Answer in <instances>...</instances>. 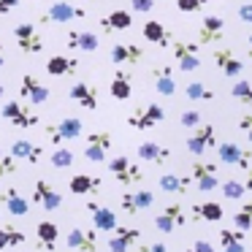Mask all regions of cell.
<instances>
[{
  "label": "cell",
  "mask_w": 252,
  "mask_h": 252,
  "mask_svg": "<svg viewBox=\"0 0 252 252\" xmlns=\"http://www.w3.org/2000/svg\"><path fill=\"white\" fill-rule=\"evenodd\" d=\"M82 19H87V8L68 3V0H57L46 11L38 14L41 25H68V22H82Z\"/></svg>",
  "instance_id": "6da1fadb"
},
{
  "label": "cell",
  "mask_w": 252,
  "mask_h": 252,
  "mask_svg": "<svg viewBox=\"0 0 252 252\" xmlns=\"http://www.w3.org/2000/svg\"><path fill=\"white\" fill-rule=\"evenodd\" d=\"M185 147H187V152L195 155V158L209 155L214 147H217V125H212V122H201V125H195L192 133L187 136Z\"/></svg>",
  "instance_id": "7a4b0ae2"
},
{
  "label": "cell",
  "mask_w": 252,
  "mask_h": 252,
  "mask_svg": "<svg viewBox=\"0 0 252 252\" xmlns=\"http://www.w3.org/2000/svg\"><path fill=\"white\" fill-rule=\"evenodd\" d=\"M168 49L174 52V63L179 65V71L192 73V71H198V68H201V44H195V41L174 38Z\"/></svg>",
  "instance_id": "3957f363"
},
{
  "label": "cell",
  "mask_w": 252,
  "mask_h": 252,
  "mask_svg": "<svg viewBox=\"0 0 252 252\" xmlns=\"http://www.w3.org/2000/svg\"><path fill=\"white\" fill-rule=\"evenodd\" d=\"M109 171L114 174V179L120 182L122 187H136V185H141L144 182V171H141V165H136L130 158H125V155H117V158H111L109 160Z\"/></svg>",
  "instance_id": "277c9868"
},
{
  "label": "cell",
  "mask_w": 252,
  "mask_h": 252,
  "mask_svg": "<svg viewBox=\"0 0 252 252\" xmlns=\"http://www.w3.org/2000/svg\"><path fill=\"white\" fill-rule=\"evenodd\" d=\"M84 130V122L79 120V117H63V120L57 122H49L46 125V136H49L52 144H65V141H73V138H79Z\"/></svg>",
  "instance_id": "5b68a950"
},
{
  "label": "cell",
  "mask_w": 252,
  "mask_h": 252,
  "mask_svg": "<svg viewBox=\"0 0 252 252\" xmlns=\"http://www.w3.org/2000/svg\"><path fill=\"white\" fill-rule=\"evenodd\" d=\"M163 120H165V109H163V106H160V103H147V106H138V109L127 117V127L147 133V130H152L155 125H160Z\"/></svg>",
  "instance_id": "8992f818"
},
{
  "label": "cell",
  "mask_w": 252,
  "mask_h": 252,
  "mask_svg": "<svg viewBox=\"0 0 252 252\" xmlns=\"http://www.w3.org/2000/svg\"><path fill=\"white\" fill-rule=\"evenodd\" d=\"M11 33H14V41H17L22 55H38V52H44V35L38 33L35 25L19 22V25H14Z\"/></svg>",
  "instance_id": "52a82bcc"
},
{
  "label": "cell",
  "mask_w": 252,
  "mask_h": 252,
  "mask_svg": "<svg viewBox=\"0 0 252 252\" xmlns=\"http://www.w3.org/2000/svg\"><path fill=\"white\" fill-rule=\"evenodd\" d=\"M0 114H3L6 122H11L14 127H35L41 122V117L30 106H25L22 100H6L3 109H0Z\"/></svg>",
  "instance_id": "ba28073f"
},
{
  "label": "cell",
  "mask_w": 252,
  "mask_h": 252,
  "mask_svg": "<svg viewBox=\"0 0 252 252\" xmlns=\"http://www.w3.org/2000/svg\"><path fill=\"white\" fill-rule=\"evenodd\" d=\"M190 176L195 182V190L201 192H212L220 187V179H217V163L214 160H203L198 158L195 163L190 165Z\"/></svg>",
  "instance_id": "9c48e42d"
},
{
  "label": "cell",
  "mask_w": 252,
  "mask_h": 252,
  "mask_svg": "<svg viewBox=\"0 0 252 252\" xmlns=\"http://www.w3.org/2000/svg\"><path fill=\"white\" fill-rule=\"evenodd\" d=\"M214 149H217V160L225 165H239V168H244V171L252 165V152L244 147H239L236 141H222Z\"/></svg>",
  "instance_id": "30bf717a"
},
{
  "label": "cell",
  "mask_w": 252,
  "mask_h": 252,
  "mask_svg": "<svg viewBox=\"0 0 252 252\" xmlns=\"http://www.w3.org/2000/svg\"><path fill=\"white\" fill-rule=\"evenodd\" d=\"M212 60H214V65H217V71H222V76H228V79L241 76V71H244L241 57L236 55L233 49H228V46H217V49H212Z\"/></svg>",
  "instance_id": "8fae6325"
},
{
  "label": "cell",
  "mask_w": 252,
  "mask_h": 252,
  "mask_svg": "<svg viewBox=\"0 0 252 252\" xmlns=\"http://www.w3.org/2000/svg\"><path fill=\"white\" fill-rule=\"evenodd\" d=\"M149 82H152V87L158 90L163 98H174L176 95V76H174V65H168V63H160V65L152 68V73H149Z\"/></svg>",
  "instance_id": "7c38bea8"
},
{
  "label": "cell",
  "mask_w": 252,
  "mask_h": 252,
  "mask_svg": "<svg viewBox=\"0 0 252 252\" xmlns=\"http://www.w3.org/2000/svg\"><path fill=\"white\" fill-rule=\"evenodd\" d=\"M185 222H187V214H185V209H182L179 201L165 203V209L155 217V228H158L160 233H174V228H182Z\"/></svg>",
  "instance_id": "4fadbf2b"
},
{
  "label": "cell",
  "mask_w": 252,
  "mask_h": 252,
  "mask_svg": "<svg viewBox=\"0 0 252 252\" xmlns=\"http://www.w3.org/2000/svg\"><path fill=\"white\" fill-rule=\"evenodd\" d=\"M33 201L38 203V206H44L46 212H57V209L63 206L60 190H57L49 179H35V185H33Z\"/></svg>",
  "instance_id": "5bb4252c"
},
{
  "label": "cell",
  "mask_w": 252,
  "mask_h": 252,
  "mask_svg": "<svg viewBox=\"0 0 252 252\" xmlns=\"http://www.w3.org/2000/svg\"><path fill=\"white\" fill-rule=\"evenodd\" d=\"M19 98L28 100V103H33V106H41V103L49 100V87L41 84L35 73H25L22 82H19Z\"/></svg>",
  "instance_id": "9a60e30c"
},
{
  "label": "cell",
  "mask_w": 252,
  "mask_h": 252,
  "mask_svg": "<svg viewBox=\"0 0 252 252\" xmlns=\"http://www.w3.org/2000/svg\"><path fill=\"white\" fill-rule=\"evenodd\" d=\"M111 149V133L106 130H95L87 136V144H84V158L90 160V163H103L106 155H109Z\"/></svg>",
  "instance_id": "2e32d148"
},
{
  "label": "cell",
  "mask_w": 252,
  "mask_h": 252,
  "mask_svg": "<svg viewBox=\"0 0 252 252\" xmlns=\"http://www.w3.org/2000/svg\"><path fill=\"white\" fill-rule=\"evenodd\" d=\"M0 203L6 206V212L11 217H28V212H30V201L14 185H6L0 190Z\"/></svg>",
  "instance_id": "e0dca14e"
},
{
  "label": "cell",
  "mask_w": 252,
  "mask_h": 252,
  "mask_svg": "<svg viewBox=\"0 0 252 252\" xmlns=\"http://www.w3.org/2000/svg\"><path fill=\"white\" fill-rule=\"evenodd\" d=\"M87 212L90 217H93V225L95 230H103V233H111V230L117 228V212L114 209H109L106 203H98V201H87Z\"/></svg>",
  "instance_id": "ac0fdd59"
},
{
  "label": "cell",
  "mask_w": 252,
  "mask_h": 252,
  "mask_svg": "<svg viewBox=\"0 0 252 252\" xmlns=\"http://www.w3.org/2000/svg\"><path fill=\"white\" fill-rule=\"evenodd\" d=\"M155 206V195H152V190H125L122 192V198H120V209L122 212H127V214H138V212H144V209H152Z\"/></svg>",
  "instance_id": "d6986e66"
},
{
  "label": "cell",
  "mask_w": 252,
  "mask_h": 252,
  "mask_svg": "<svg viewBox=\"0 0 252 252\" xmlns=\"http://www.w3.org/2000/svg\"><path fill=\"white\" fill-rule=\"evenodd\" d=\"M65 244L76 252H98V236L95 230H87V228H71L65 233Z\"/></svg>",
  "instance_id": "ffe728a7"
},
{
  "label": "cell",
  "mask_w": 252,
  "mask_h": 252,
  "mask_svg": "<svg viewBox=\"0 0 252 252\" xmlns=\"http://www.w3.org/2000/svg\"><path fill=\"white\" fill-rule=\"evenodd\" d=\"M222 33H225V19L212 14V17H203L201 22V30H198V44L201 46H212L217 41H222Z\"/></svg>",
  "instance_id": "44dd1931"
},
{
  "label": "cell",
  "mask_w": 252,
  "mask_h": 252,
  "mask_svg": "<svg viewBox=\"0 0 252 252\" xmlns=\"http://www.w3.org/2000/svg\"><path fill=\"white\" fill-rule=\"evenodd\" d=\"M141 239V230L138 228H127V225H117L111 230L109 239V252H130V247Z\"/></svg>",
  "instance_id": "7402d4cb"
},
{
  "label": "cell",
  "mask_w": 252,
  "mask_h": 252,
  "mask_svg": "<svg viewBox=\"0 0 252 252\" xmlns=\"http://www.w3.org/2000/svg\"><path fill=\"white\" fill-rule=\"evenodd\" d=\"M109 57L114 65H138L144 60V49L138 44H114Z\"/></svg>",
  "instance_id": "603a6c76"
},
{
  "label": "cell",
  "mask_w": 252,
  "mask_h": 252,
  "mask_svg": "<svg viewBox=\"0 0 252 252\" xmlns=\"http://www.w3.org/2000/svg\"><path fill=\"white\" fill-rule=\"evenodd\" d=\"M138 158H141L144 163H152V165H165L174 158V152H171L168 147H163V144H158V141H141L138 144Z\"/></svg>",
  "instance_id": "cb8c5ba5"
},
{
  "label": "cell",
  "mask_w": 252,
  "mask_h": 252,
  "mask_svg": "<svg viewBox=\"0 0 252 252\" xmlns=\"http://www.w3.org/2000/svg\"><path fill=\"white\" fill-rule=\"evenodd\" d=\"M100 28L103 33H120V30H130L133 28V11L125 8H114L106 17H100Z\"/></svg>",
  "instance_id": "d4e9b609"
},
{
  "label": "cell",
  "mask_w": 252,
  "mask_h": 252,
  "mask_svg": "<svg viewBox=\"0 0 252 252\" xmlns=\"http://www.w3.org/2000/svg\"><path fill=\"white\" fill-rule=\"evenodd\" d=\"M65 46L68 49H79V52H95L98 49V35L95 33H90V30H76V28H71L65 33Z\"/></svg>",
  "instance_id": "484cf974"
},
{
  "label": "cell",
  "mask_w": 252,
  "mask_h": 252,
  "mask_svg": "<svg viewBox=\"0 0 252 252\" xmlns=\"http://www.w3.org/2000/svg\"><path fill=\"white\" fill-rule=\"evenodd\" d=\"M68 190L73 195H98L103 190V182L98 176H90V174H76L68 179Z\"/></svg>",
  "instance_id": "4316f807"
},
{
  "label": "cell",
  "mask_w": 252,
  "mask_h": 252,
  "mask_svg": "<svg viewBox=\"0 0 252 252\" xmlns=\"http://www.w3.org/2000/svg\"><path fill=\"white\" fill-rule=\"evenodd\" d=\"M68 98L73 100L76 106H82V109H98V90L93 87V84L87 82H76L71 87V93H68Z\"/></svg>",
  "instance_id": "83f0119b"
},
{
  "label": "cell",
  "mask_w": 252,
  "mask_h": 252,
  "mask_svg": "<svg viewBox=\"0 0 252 252\" xmlns=\"http://www.w3.org/2000/svg\"><path fill=\"white\" fill-rule=\"evenodd\" d=\"M11 155L17 160H25V163H41V158H44V149L38 147L35 141H30V138H17V141L11 144Z\"/></svg>",
  "instance_id": "f1b7e54d"
},
{
  "label": "cell",
  "mask_w": 252,
  "mask_h": 252,
  "mask_svg": "<svg viewBox=\"0 0 252 252\" xmlns=\"http://www.w3.org/2000/svg\"><path fill=\"white\" fill-rule=\"evenodd\" d=\"M141 35L149 41V44H155V46H163V49H168L171 46V33H168V28H165L163 22H158V19H149V22H144V28H141Z\"/></svg>",
  "instance_id": "f546056e"
},
{
  "label": "cell",
  "mask_w": 252,
  "mask_h": 252,
  "mask_svg": "<svg viewBox=\"0 0 252 252\" xmlns=\"http://www.w3.org/2000/svg\"><path fill=\"white\" fill-rule=\"evenodd\" d=\"M35 239H38V250L52 252L57 247V239H60V228H57V222H52V220H41V222L35 225Z\"/></svg>",
  "instance_id": "4dcf8cb0"
},
{
  "label": "cell",
  "mask_w": 252,
  "mask_h": 252,
  "mask_svg": "<svg viewBox=\"0 0 252 252\" xmlns=\"http://www.w3.org/2000/svg\"><path fill=\"white\" fill-rule=\"evenodd\" d=\"M160 190L168 195H187L192 187V176H179V174H163L158 179Z\"/></svg>",
  "instance_id": "1f68e13d"
},
{
  "label": "cell",
  "mask_w": 252,
  "mask_h": 252,
  "mask_svg": "<svg viewBox=\"0 0 252 252\" xmlns=\"http://www.w3.org/2000/svg\"><path fill=\"white\" fill-rule=\"evenodd\" d=\"M79 71V60L76 57H65V55H52L46 60V73L49 76H71Z\"/></svg>",
  "instance_id": "d6a6232c"
},
{
  "label": "cell",
  "mask_w": 252,
  "mask_h": 252,
  "mask_svg": "<svg viewBox=\"0 0 252 252\" xmlns=\"http://www.w3.org/2000/svg\"><path fill=\"white\" fill-rule=\"evenodd\" d=\"M192 217L198 220V222H220V220L225 217L222 212V203L217 201H201L192 206Z\"/></svg>",
  "instance_id": "836d02e7"
},
{
  "label": "cell",
  "mask_w": 252,
  "mask_h": 252,
  "mask_svg": "<svg viewBox=\"0 0 252 252\" xmlns=\"http://www.w3.org/2000/svg\"><path fill=\"white\" fill-rule=\"evenodd\" d=\"M130 90H133L130 73H127V71H117L114 79H111V84H109V95L114 100H130Z\"/></svg>",
  "instance_id": "e575fe53"
},
{
  "label": "cell",
  "mask_w": 252,
  "mask_h": 252,
  "mask_svg": "<svg viewBox=\"0 0 252 252\" xmlns=\"http://www.w3.org/2000/svg\"><path fill=\"white\" fill-rule=\"evenodd\" d=\"M28 241L25 230H19L14 222L0 225V250H11V247H22Z\"/></svg>",
  "instance_id": "d590c367"
},
{
  "label": "cell",
  "mask_w": 252,
  "mask_h": 252,
  "mask_svg": "<svg viewBox=\"0 0 252 252\" xmlns=\"http://www.w3.org/2000/svg\"><path fill=\"white\" fill-rule=\"evenodd\" d=\"M230 95L239 103H244L247 109H252V82L250 79H236V84L230 87Z\"/></svg>",
  "instance_id": "8d00e7d4"
},
{
  "label": "cell",
  "mask_w": 252,
  "mask_h": 252,
  "mask_svg": "<svg viewBox=\"0 0 252 252\" xmlns=\"http://www.w3.org/2000/svg\"><path fill=\"white\" fill-rule=\"evenodd\" d=\"M220 192H222L228 201H241V198L247 195V187H244V182H239V179H225L222 185H220Z\"/></svg>",
  "instance_id": "74e56055"
},
{
  "label": "cell",
  "mask_w": 252,
  "mask_h": 252,
  "mask_svg": "<svg viewBox=\"0 0 252 252\" xmlns=\"http://www.w3.org/2000/svg\"><path fill=\"white\" fill-rule=\"evenodd\" d=\"M233 222H236V228H239V230H244V233L252 228V201H244L239 209H236Z\"/></svg>",
  "instance_id": "f35d334b"
},
{
  "label": "cell",
  "mask_w": 252,
  "mask_h": 252,
  "mask_svg": "<svg viewBox=\"0 0 252 252\" xmlns=\"http://www.w3.org/2000/svg\"><path fill=\"white\" fill-rule=\"evenodd\" d=\"M185 95L190 100H214V93L206 87V84H201V82H190L185 87Z\"/></svg>",
  "instance_id": "ab89813d"
},
{
  "label": "cell",
  "mask_w": 252,
  "mask_h": 252,
  "mask_svg": "<svg viewBox=\"0 0 252 252\" xmlns=\"http://www.w3.org/2000/svg\"><path fill=\"white\" fill-rule=\"evenodd\" d=\"M49 163L55 165V168H68V165H73V152L65 147H57L55 152H52Z\"/></svg>",
  "instance_id": "60d3db41"
},
{
  "label": "cell",
  "mask_w": 252,
  "mask_h": 252,
  "mask_svg": "<svg viewBox=\"0 0 252 252\" xmlns=\"http://www.w3.org/2000/svg\"><path fill=\"white\" fill-rule=\"evenodd\" d=\"M19 168V160L14 158V155H6L3 149H0V179H6V176H14Z\"/></svg>",
  "instance_id": "b9f144b4"
},
{
  "label": "cell",
  "mask_w": 252,
  "mask_h": 252,
  "mask_svg": "<svg viewBox=\"0 0 252 252\" xmlns=\"http://www.w3.org/2000/svg\"><path fill=\"white\" fill-rule=\"evenodd\" d=\"M236 241H244V230H239V228H222L220 230V247H230V244H236Z\"/></svg>",
  "instance_id": "7bdbcfd3"
},
{
  "label": "cell",
  "mask_w": 252,
  "mask_h": 252,
  "mask_svg": "<svg viewBox=\"0 0 252 252\" xmlns=\"http://www.w3.org/2000/svg\"><path fill=\"white\" fill-rule=\"evenodd\" d=\"M201 122H203V114L198 109H187V111H182V117H179V125L187 127V130H192V127L201 125Z\"/></svg>",
  "instance_id": "ee69618b"
},
{
  "label": "cell",
  "mask_w": 252,
  "mask_h": 252,
  "mask_svg": "<svg viewBox=\"0 0 252 252\" xmlns=\"http://www.w3.org/2000/svg\"><path fill=\"white\" fill-rule=\"evenodd\" d=\"M206 3L209 0H176V8H179L182 14H198V11H203Z\"/></svg>",
  "instance_id": "f6af8a7d"
},
{
  "label": "cell",
  "mask_w": 252,
  "mask_h": 252,
  "mask_svg": "<svg viewBox=\"0 0 252 252\" xmlns=\"http://www.w3.org/2000/svg\"><path fill=\"white\" fill-rule=\"evenodd\" d=\"M155 6H158V0H130V11L136 14H149Z\"/></svg>",
  "instance_id": "bcb514c9"
},
{
  "label": "cell",
  "mask_w": 252,
  "mask_h": 252,
  "mask_svg": "<svg viewBox=\"0 0 252 252\" xmlns=\"http://www.w3.org/2000/svg\"><path fill=\"white\" fill-rule=\"evenodd\" d=\"M136 252H168V247L163 241H149V244H141V239L136 241Z\"/></svg>",
  "instance_id": "7dc6e473"
},
{
  "label": "cell",
  "mask_w": 252,
  "mask_h": 252,
  "mask_svg": "<svg viewBox=\"0 0 252 252\" xmlns=\"http://www.w3.org/2000/svg\"><path fill=\"white\" fill-rule=\"evenodd\" d=\"M239 130H241V133H244V136L252 141V109L247 111L244 117H239Z\"/></svg>",
  "instance_id": "c3c4849f"
},
{
  "label": "cell",
  "mask_w": 252,
  "mask_h": 252,
  "mask_svg": "<svg viewBox=\"0 0 252 252\" xmlns=\"http://www.w3.org/2000/svg\"><path fill=\"white\" fill-rule=\"evenodd\" d=\"M185 252H214V244L206 239H201V241H195V244H190Z\"/></svg>",
  "instance_id": "681fc988"
},
{
  "label": "cell",
  "mask_w": 252,
  "mask_h": 252,
  "mask_svg": "<svg viewBox=\"0 0 252 252\" xmlns=\"http://www.w3.org/2000/svg\"><path fill=\"white\" fill-rule=\"evenodd\" d=\"M239 19L244 25H252V3H244V6H239Z\"/></svg>",
  "instance_id": "f907efd6"
},
{
  "label": "cell",
  "mask_w": 252,
  "mask_h": 252,
  "mask_svg": "<svg viewBox=\"0 0 252 252\" xmlns=\"http://www.w3.org/2000/svg\"><path fill=\"white\" fill-rule=\"evenodd\" d=\"M17 6H19V0H0V17H6V14H11Z\"/></svg>",
  "instance_id": "816d5d0a"
},
{
  "label": "cell",
  "mask_w": 252,
  "mask_h": 252,
  "mask_svg": "<svg viewBox=\"0 0 252 252\" xmlns=\"http://www.w3.org/2000/svg\"><path fill=\"white\" fill-rule=\"evenodd\" d=\"M222 252H244V241H236V244H230V247H225Z\"/></svg>",
  "instance_id": "f5cc1de1"
},
{
  "label": "cell",
  "mask_w": 252,
  "mask_h": 252,
  "mask_svg": "<svg viewBox=\"0 0 252 252\" xmlns=\"http://www.w3.org/2000/svg\"><path fill=\"white\" fill-rule=\"evenodd\" d=\"M244 187H247V192H252V165L247 168V179H244Z\"/></svg>",
  "instance_id": "db71d44e"
},
{
  "label": "cell",
  "mask_w": 252,
  "mask_h": 252,
  "mask_svg": "<svg viewBox=\"0 0 252 252\" xmlns=\"http://www.w3.org/2000/svg\"><path fill=\"white\" fill-rule=\"evenodd\" d=\"M6 65V55H3V44H0V68Z\"/></svg>",
  "instance_id": "11a10c76"
},
{
  "label": "cell",
  "mask_w": 252,
  "mask_h": 252,
  "mask_svg": "<svg viewBox=\"0 0 252 252\" xmlns=\"http://www.w3.org/2000/svg\"><path fill=\"white\" fill-rule=\"evenodd\" d=\"M0 98H6V87L3 84H0Z\"/></svg>",
  "instance_id": "9f6ffc18"
},
{
  "label": "cell",
  "mask_w": 252,
  "mask_h": 252,
  "mask_svg": "<svg viewBox=\"0 0 252 252\" xmlns=\"http://www.w3.org/2000/svg\"><path fill=\"white\" fill-rule=\"evenodd\" d=\"M250 63H252V46H250Z\"/></svg>",
  "instance_id": "6f0895ef"
},
{
  "label": "cell",
  "mask_w": 252,
  "mask_h": 252,
  "mask_svg": "<svg viewBox=\"0 0 252 252\" xmlns=\"http://www.w3.org/2000/svg\"><path fill=\"white\" fill-rule=\"evenodd\" d=\"M250 46H252V33H250Z\"/></svg>",
  "instance_id": "680465c9"
},
{
  "label": "cell",
  "mask_w": 252,
  "mask_h": 252,
  "mask_svg": "<svg viewBox=\"0 0 252 252\" xmlns=\"http://www.w3.org/2000/svg\"><path fill=\"white\" fill-rule=\"evenodd\" d=\"M87 3H93V0H87Z\"/></svg>",
  "instance_id": "91938a15"
}]
</instances>
